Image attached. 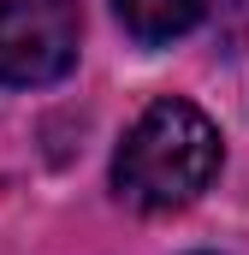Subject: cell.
<instances>
[{"instance_id":"obj_1","label":"cell","mask_w":249,"mask_h":255,"mask_svg":"<svg viewBox=\"0 0 249 255\" xmlns=\"http://www.w3.org/2000/svg\"><path fill=\"white\" fill-rule=\"evenodd\" d=\"M220 125L184 95H160L124 130L113 154V190L142 214H172L220 178Z\"/></svg>"},{"instance_id":"obj_3","label":"cell","mask_w":249,"mask_h":255,"mask_svg":"<svg viewBox=\"0 0 249 255\" xmlns=\"http://www.w3.org/2000/svg\"><path fill=\"white\" fill-rule=\"evenodd\" d=\"M113 12L136 42H172L208 12V0H113Z\"/></svg>"},{"instance_id":"obj_2","label":"cell","mask_w":249,"mask_h":255,"mask_svg":"<svg viewBox=\"0 0 249 255\" xmlns=\"http://www.w3.org/2000/svg\"><path fill=\"white\" fill-rule=\"evenodd\" d=\"M83 12L77 0H0V83L42 89L77 65Z\"/></svg>"}]
</instances>
